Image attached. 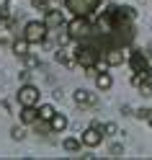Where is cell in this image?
<instances>
[{"instance_id": "6da1fadb", "label": "cell", "mask_w": 152, "mask_h": 160, "mask_svg": "<svg viewBox=\"0 0 152 160\" xmlns=\"http://www.w3.org/2000/svg\"><path fill=\"white\" fill-rule=\"evenodd\" d=\"M23 39L28 44H42L47 39V23L44 21H28L23 28Z\"/></svg>"}, {"instance_id": "7a4b0ae2", "label": "cell", "mask_w": 152, "mask_h": 160, "mask_svg": "<svg viewBox=\"0 0 152 160\" xmlns=\"http://www.w3.org/2000/svg\"><path fill=\"white\" fill-rule=\"evenodd\" d=\"M88 31H90V23H88L85 16H75L72 21L67 23V34L72 39H83V36H88Z\"/></svg>"}, {"instance_id": "3957f363", "label": "cell", "mask_w": 152, "mask_h": 160, "mask_svg": "<svg viewBox=\"0 0 152 160\" xmlns=\"http://www.w3.org/2000/svg\"><path fill=\"white\" fill-rule=\"evenodd\" d=\"M65 3H67V11H72L75 16H88L98 5V0H65Z\"/></svg>"}, {"instance_id": "277c9868", "label": "cell", "mask_w": 152, "mask_h": 160, "mask_svg": "<svg viewBox=\"0 0 152 160\" xmlns=\"http://www.w3.org/2000/svg\"><path fill=\"white\" fill-rule=\"evenodd\" d=\"M18 103L21 106H36L39 103V88L36 85H21V91H18Z\"/></svg>"}, {"instance_id": "5b68a950", "label": "cell", "mask_w": 152, "mask_h": 160, "mask_svg": "<svg viewBox=\"0 0 152 160\" xmlns=\"http://www.w3.org/2000/svg\"><path fill=\"white\" fill-rule=\"evenodd\" d=\"M75 59H77L83 67H96L98 54H96V49H93V47H80L77 52H75Z\"/></svg>"}, {"instance_id": "8992f818", "label": "cell", "mask_w": 152, "mask_h": 160, "mask_svg": "<svg viewBox=\"0 0 152 160\" xmlns=\"http://www.w3.org/2000/svg\"><path fill=\"white\" fill-rule=\"evenodd\" d=\"M85 147H98L101 142H103V132H101L98 127H88L83 132V139H80Z\"/></svg>"}, {"instance_id": "52a82bcc", "label": "cell", "mask_w": 152, "mask_h": 160, "mask_svg": "<svg viewBox=\"0 0 152 160\" xmlns=\"http://www.w3.org/2000/svg\"><path fill=\"white\" fill-rule=\"evenodd\" d=\"M131 67H134L137 75H147L150 72V65H147V59L142 54H131Z\"/></svg>"}, {"instance_id": "ba28073f", "label": "cell", "mask_w": 152, "mask_h": 160, "mask_svg": "<svg viewBox=\"0 0 152 160\" xmlns=\"http://www.w3.org/2000/svg\"><path fill=\"white\" fill-rule=\"evenodd\" d=\"M75 103H77V106H93V103H96V96L80 88V91H75Z\"/></svg>"}, {"instance_id": "9c48e42d", "label": "cell", "mask_w": 152, "mask_h": 160, "mask_svg": "<svg viewBox=\"0 0 152 160\" xmlns=\"http://www.w3.org/2000/svg\"><path fill=\"white\" fill-rule=\"evenodd\" d=\"M49 129H52V132H65L67 129V116L65 114H54L52 122H49Z\"/></svg>"}, {"instance_id": "30bf717a", "label": "cell", "mask_w": 152, "mask_h": 160, "mask_svg": "<svg viewBox=\"0 0 152 160\" xmlns=\"http://www.w3.org/2000/svg\"><path fill=\"white\" fill-rule=\"evenodd\" d=\"M124 59H126V52H124V49H111V52L106 54V62H108V65H121Z\"/></svg>"}, {"instance_id": "8fae6325", "label": "cell", "mask_w": 152, "mask_h": 160, "mask_svg": "<svg viewBox=\"0 0 152 160\" xmlns=\"http://www.w3.org/2000/svg\"><path fill=\"white\" fill-rule=\"evenodd\" d=\"M21 119L26 124H34L36 119H39V111H36V106H23V114H21Z\"/></svg>"}, {"instance_id": "7c38bea8", "label": "cell", "mask_w": 152, "mask_h": 160, "mask_svg": "<svg viewBox=\"0 0 152 160\" xmlns=\"http://www.w3.org/2000/svg\"><path fill=\"white\" fill-rule=\"evenodd\" d=\"M96 85H98V91H108V88L114 85V80H111L108 72H101V75L96 78Z\"/></svg>"}, {"instance_id": "4fadbf2b", "label": "cell", "mask_w": 152, "mask_h": 160, "mask_svg": "<svg viewBox=\"0 0 152 160\" xmlns=\"http://www.w3.org/2000/svg\"><path fill=\"white\" fill-rule=\"evenodd\" d=\"M44 23H47V28H49V26H62V13L49 11V13H47V18H44Z\"/></svg>"}, {"instance_id": "5bb4252c", "label": "cell", "mask_w": 152, "mask_h": 160, "mask_svg": "<svg viewBox=\"0 0 152 160\" xmlns=\"http://www.w3.org/2000/svg\"><path fill=\"white\" fill-rule=\"evenodd\" d=\"M57 111H54V106H49V103H44L42 108H39V119L42 122H52V116H54Z\"/></svg>"}, {"instance_id": "9a60e30c", "label": "cell", "mask_w": 152, "mask_h": 160, "mask_svg": "<svg viewBox=\"0 0 152 160\" xmlns=\"http://www.w3.org/2000/svg\"><path fill=\"white\" fill-rule=\"evenodd\" d=\"M13 52H16L18 57H26V54H28V42H26V39H23V42H16V44H13Z\"/></svg>"}, {"instance_id": "2e32d148", "label": "cell", "mask_w": 152, "mask_h": 160, "mask_svg": "<svg viewBox=\"0 0 152 160\" xmlns=\"http://www.w3.org/2000/svg\"><path fill=\"white\" fill-rule=\"evenodd\" d=\"M80 145H83V142H77V139H65V150H70V152L80 150Z\"/></svg>"}, {"instance_id": "e0dca14e", "label": "cell", "mask_w": 152, "mask_h": 160, "mask_svg": "<svg viewBox=\"0 0 152 160\" xmlns=\"http://www.w3.org/2000/svg\"><path fill=\"white\" fill-rule=\"evenodd\" d=\"M101 132H106V134H114V132H116V127H114V124H106L103 129H101Z\"/></svg>"}]
</instances>
